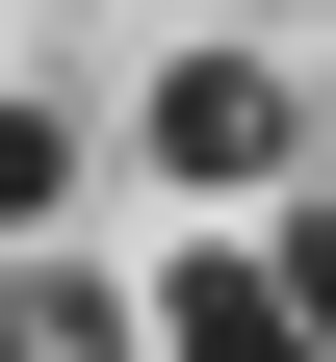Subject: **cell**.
Listing matches in <instances>:
<instances>
[{
  "mask_svg": "<svg viewBox=\"0 0 336 362\" xmlns=\"http://www.w3.org/2000/svg\"><path fill=\"white\" fill-rule=\"evenodd\" d=\"M78 207V104H0V233H52Z\"/></svg>",
  "mask_w": 336,
  "mask_h": 362,
  "instance_id": "277c9868",
  "label": "cell"
},
{
  "mask_svg": "<svg viewBox=\"0 0 336 362\" xmlns=\"http://www.w3.org/2000/svg\"><path fill=\"white\" fill-rule=\"evenodd\" d=\"M284 310H311V362H336V207H311V233H284Z\"/></svg>",
  "mask_w": 336,
  "mask_h": 362,
  "instance_id": "5b68a950",
  "label": "cell"
},
{
  "mask_svg": "<svg viewBox=\"0 0 336 362\" xmlns=\"http://www.w3.org/2000/svg\"><path fill=\"white\" fill-rule=\"evenodd\" d=\"M0 362H156L104 285H52V259H0Z\"/></svg>",
  "mask_w": 336,
  "mask_h": 362,
  "instance_id": "3957f363",
  "label": "cell"
},
{
  "mask_svg": "<svg viewBox=\"0 0 336 362\" xmlns=\"http://www.w3.org/2000/svg\"><path fill=\"white\" fill-rule=\"evenodd\" d=\"M284 156H311V78H284V52H181V78H156V181H207V207H259Z\"/></svg>",
  "mask_w": 336,
  "mask_h": 362,
  "instance_id": "6da1fadb",
  "label": "cell"
},
{
  "mask_svg": "<svg viewBox=\"0 0 336 362\" xmlns=\"http://www.w3.org/2000/svg\"><path fill=\"white\" fill-rule=\"evenodd\" d=\"M129 337H156V362H311V310H284V259H156V285H129Z\"/></svg>",
  "mask_w": 336,
  "mask_h": 362,
  "instance_id": "7a4b0ae2",
  "label": "cell"
}]
</instances>
